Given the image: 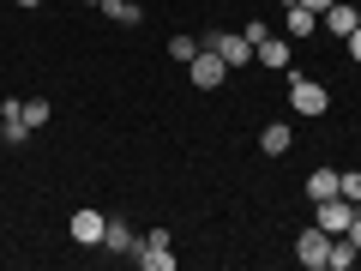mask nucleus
<instances>
[{
    "instance_id": "f257e3e1",
    "label": "nucleus",
    "mask_w": 361,
    "mask_h": 271,
    "mask_svg": "<svg viewBox=\"0 0 361 271\" xmlns=\"http://www.w3.org/2000/svg\"><path fill=\"white\" fill-rule=\"evenodd\" d=\"M199 49L223 54L229 66H253V37H247V30H205V37H199Z\"/></svg>"
},
{
    "instance_id": "f03ea898",
    "label": "nucleus",
    "mask_w": 361,
    "mask_h": 271,
    "mask_svg": "<svg viewBox=\"0 0 361 271\" xmlns=\"http://www.w3.org/2000/svg\"><path fill=\"white\" fill-rule=\"evenodd\" d=\"M289 109H295V115H325V109H331V90L319 85V78H289Z\"/></svg>"
},
{
    "instance_id": "7ed1b4c3",
    "label": "nucleus",
    "mask_w": 361,
    "mask_h": 271,
    "mask_svg": "<svg viewBox=\"0 0 361 271\" xmlns=\"http://www.w3.org/2000/svg\"><path fill=\"white\" fill-rule=\"evenodd\" d=\"M295 259H301L307 271H325V259H331V235H325L319 223H307V229L295 235Z\"/></svg>"
},
{
    "instance_id": "20e7f679",
    "label": "nucleus",
    "mask_w": 361,
    "mask_h": 271,
    "mask_svg": "<svg viewBox=\"0 0 361 271\" xmlns=\"http://www.w3.org/2000/svg\"><path fill=\"white\" fill-rule=\"evenodd\" d=\"M187 78H193V90H217L223 78H229V61H223V54H211V49H199L193 61H187Z\"/></svg>"
},
{
    "instance_id": "39448f33",
    "label": "nucleus",
    "mask_w": 361,
    "mask_h": 271,
    "mask_svg": "<svg viewBox=\"0 0 361 271\" xmlns=\"http://www.w3.org/2000/svg\"><path fill=\"white\" fill-rule=\"evenodd\" d=\"M66 229H73V241H78V247H103V229H109V217H103L97 205H78Z\"/></svg>"
},
{
    "instance_id": "423d86ee",
    "label": "nucleus",
    "mask_w": 361,
    "mask_h": 271,
    "mask_svg": "<svg viewBox=\"0 0 361 271\" xmlns=\"http://www.w3.org/2000/svg\"><path fill=\"white\" fill-rule=\"evenodd\" d=\"M355 217H361V205H349V199L337 193V199H319V217H313V223H319L325 235H343Z\"/></svg>"
},
{
    "instance_id": "0eeeda50",
    "label": "nucleus",
    "mask_w": 361,
    "mask_h": 271,
    "mask_svg": "<svg viewBox=\"0 0 361 271\" xmlns=\"http://www.w3.org/2000/svg\"><path fill=\"white\" fill-rule=\"evenodd\" d=\"M313 30H319V13L301 6V0H283V37L301 42V37H313Z\"/></svg>"
},
{
    "instance_id": "6e6552de",
    "label": "nucleus",
    "mask_w": 361,
    "mask_h": 271,
    "mask_svg": "<svg viewBox=\"0 0 361 271\" xmlns=\"http://www.w3.org/2000/svg\"><path fill=\"white\" fill-rule=\"evenodd\" d=\"M253 61H259V66H277V73H283V66L295 61V49H289V37H271V30H265V37L253 42Z\"/></svg>"
},
{
    "instance_id": "1a4fd4ad",
    "label": "nucleus",
    "mask_w": 361,
    "mask_h": 271,
    "mask_svg": "<svg viewBox=\"0 0 361 271\" xmlns=\"http://www.w3.org/2000/svg\"><path fill=\"white\" fill-rule=\"evenodd\" d=\"M337 187H343V169H313L307 175V199L319 205V199H337Z\"/></svg>"
},
{
    "instance_id": "9d476101",
    "label": "nucleus",
    "mask_w": 361,
    "mask_h": 271,
    "mask_svg": "<svg viewBox=\"0 0 361 271\" xmlns=\"http://www.w3.org/2000/svg\"><path fill=\"white\" fill-rule=\"evenodd\" d=\"M355 25H361V6H343V0L325 6V30H331V37H349Z\"/></svg>"
},
{
    "instance_id": "9b49d317",
    "label": "nucleus",
    "mask_w": 361,
    "mask_h": 271,
    "mask_svg": "<svg viewBox=\"0 0 361 271\" xmlns=\"http://www.w3.org/2000/svg\"><path fill=\"white\" fill-rule=\"evenodd\" d=\"M289 145H295V133H289V121H271V127L259 133V151H265V157H283Z\"/></svg>"
},
{
    "instance_id": "f8f14e48",
    "label": "nucleus",
    "mask_w": 361,
    "mask_h": 271,
    "mask_svg": "<svg viewBox=\"0 0 361 271\" xmlns=\"http://www.w3.org/2000/svg\"><path fill=\"white\" fill-rule=\"evenodd\" d=\"M103 247H109V253H139V235H133L121 217H109V229H103Z\"/></svg>"
},
{
    "instance_id": "ddd939ff",
    "label": "nucleus",
    "mask_w": 361,
    "mask_h": 271,
    "mask_svg": "<svg viewBox=\"0 0 361 271\" xmlns=\"http://www.w3.org/2000/svg\"><path fill=\"white\" fill-rule=\"evenodd\" d=\"M355 253H361V247L349 241V235H331V259H325V271H349V265H355Z\"/></svg>"
},
{
    "instance_id": "4468645a",
    "label": "nucleus",
    "mask_w": 361,
    "mask_h": 271,
    "mask_svg": "<svg viewBox=\"0 0 361 271\" xmlns=\"http://www.w3.org/2000/svg\"><path fill=\"white\" fill-rule=\"evenodd\" d=\"M103 13L115 18V25H139V18H145V13H139V0H103Z\"/></svg>"
},
{
    "instance_id": "2eb2a0df",
    "label": "nucleus",
    "mask_w": 361,
    "mask_h": 271,
    "mask_svg": "<svg viewBox=\"0 0 361 271\" xmlns=\"http://www.w3.org/2000/svg\"><path fill=\"white\" fill-rule=\"evenodd\" d=\"M49 115H54V103H42V97H30V103H25V127H30V133L49 127Z\"/></svg>"
},
{
    "instance_id": "dca6fc26",
    "label": "nucleus",
    "mask_w": 361,
    "mask_h": 271,
    "mask_svg": "<svg viewBox=\"0 0 361 271\" xmlns=\"http://www.w3.org/2000/svg\"><path fill=\"white\" fill-rule=\"evenodd\" d=\"M139 265H145V271H175V253H169V247H145Z\"/></svg>"
},
{
    "instance_id": "f3484780",
    "label": "nucleus",
    "mask_w": 361,
    "mask_h": 271,
    "mask_svg": "<svg viewBox=\"0 0 361 271\" xmlns=\"http://www.w3.org/2000/svg\"><path fill=\"white\" fill-rule=\"evenodd\" d=\"M199 54V37H169V61H193Z\"/></svg>"
},
{
    "instance_id": "a211bd4d",
    "label": "nucleus",
    "mask_w": 361,
    "mask_h": 271,
    "mask_svg": "<svg viewBox=\"0 0 361 271\" xmlns=\"http://www.w3.org/2000/svg\"><path fill=\"white\" fill-rule=\"evenodd\" d=\"M337 193H343L349 205H361V169H343V187H337Z\"/></svg>"
},
{
    "instance_id": "6ab92c4d",
    "label": "nucleus",
    "mask_w": 361,
    "mask_h": 271,
    "mask_svg": "<svg viewBox=\"0 0 361 271\" xmlns=\"http://www.w3.org/2000/svg\"><path fill=\"white\" fill-rule=\"evenodd\" d=\"M343 42H349V61H361V25H355V30H349V37H343Z\"/></svg>"
},
{
    "instance_id": "aec40b11",
    "label": "nucleus",
    "mask_w": 361,
    "mask_h": 271,
    "mask_svg": "<svg viewBox=\"0 0 361 271\" xmlns=\"http://www.w3.org/2000/svg\"><path fill=\"white\" fill-rule=\"evenodd\" d=\"M301 6H313V13H325V6H331V0H301Z\"/></svg>"
},
{
    "instance_id": "412c9836",
    "label": "nucleus",
    "mask_w": 361,
    "mask_h": 271,
    "mask_svg": "<svg viewBox=\"0 0 361 271\" xmlns=\"http://www.w3.org/2000/svg\"><path fill=\"white\" fill-rule=\"evenodd\" d=\"M13 6H42V0H13Z\"/></svg>"
},
{
    "instance_id": "4be33fe9",
    "label": "nucleus",
    "mask_w": 361,
    "mask_h": 271,
    "mask_svg": "<svg viewBox=\"0 0 361 271\" xmlns=\"http://www.w3.org/2000/svg\"><path fill=\"white\" fill-rule=\"evenodd\" d=\"M85 6H97V13H103V0H85Z\"/></svg>"
}]
</instances>
